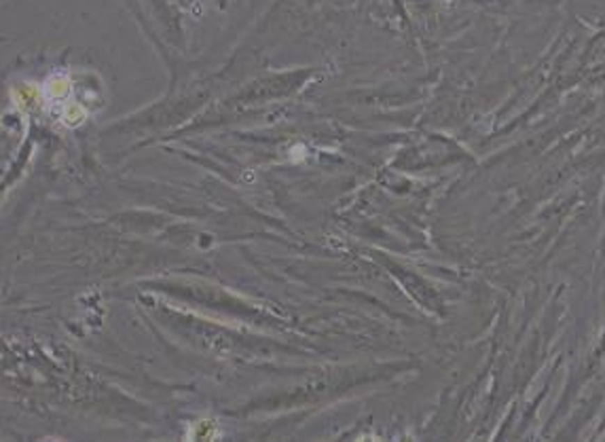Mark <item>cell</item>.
<instances>
[{
    "label": "cell",
    "mask_w": 605,
    "mask_h": 442,
    "mask_svg": "<svg viewBox=\"0 0 605 442\" xmlns=\"http://www.w3.org/2000/svg\"><path fill=\"white\" fill-rule=\"evenodd\" d=\"M220 432H218V423L216 421H197L193 423V427L189 429V440H212V438H218Z\"/></svg>",
    "instance_id": "cell-3"
},
{
    "label": "cell",
    "mask_w": 605,
    "mask_h": 442,
    "mask_svg": "<svg viewBox=\"0 0 605 442\" xmlns=\"http://www.w3.org/2000/svg\"><path fill=\"white\" fill-rule=\"evenodd\" d=\"M53 115L58 117L66 127H72L74 129V127H79V125L85 123L87 110H85V106H81L77 102H68V104H64V106H60L58 110H55Z\"/></svg>",
    "instance_id": "cell-2"
},
{
    "label": "cell",
    "mask_w": 605,
    "mask_h": 442,
    "mask_svg": "<svg viewBox=\"0 0 605 442\" xmlns=\"http://www.w3.org/2000/svg\"><path fill=\"white\" fill-rule=\"evenodd\" d=\"M40 91H42L45 102L51 104V113H55V110H58L60 106L68 104L64 100H70V95H72V81L64 72H53L45 81V85H42Z\"/></svg>",
    "instance_id": "cell-1"
}]
</instances>
